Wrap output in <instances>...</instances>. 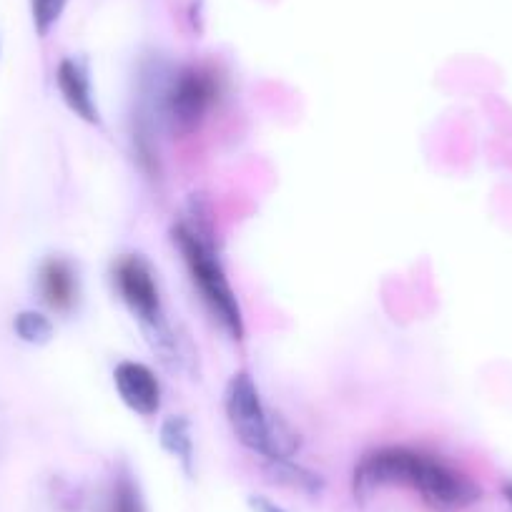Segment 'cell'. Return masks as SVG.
Wrapping results in <instances>:
<instances>
[{"label": "cell", "instance_id": "obj_1", "mask_svg": "<svg viewBox=\"0 0 512 512\" xmlns=\"http://www.w3.org/2000/svg\"><path fill=\"white\" fill-rule=\"evenodd\" d=\"M354 495L367 497L387 485H405L437 512H460L480 502L482 490L470 475L442 457L412 447H379L354 467Z\"/></svg>", "mask_w": 512, "mask_h": 512}, {"label": "cell", "instance_id": "obj_2", "mask_svg": "<svg viewBox=\"0 0 512 512\" xmlns=\"http://www.w3.org/2000/svg\"><path fill=\"white\" fill-rule=\"evenodd\" d=\"M224 410L236 440L264 460L292 457L297 435L267 410L262 392L249 372H236L224 390Z\"/></svg>", "mask_w": 512, "mask_h": 512}, {"label": "cell", "instance_id": "obj_3", "mask_svg": "<svg viewBox=\"0 0 512 512\" xmlns=\"http://www.w3.org/2000/svg\"><path fill=\"white\" fill-rule=\"evenodd\" d=\"M171 236H174V244L179 246L181 256H184L186 269H189L191 279L199 287L206 307L219 319L224 332L231 339H236V342H241L246 332L244 314H241L234 287H231L229 277H226L224 267L219 262V256H216L214 244L206 236V229L199 224H191V221H179L171 229Z\"/></svg>", "mask_w": 512, "mask_h": 512}, {"label": "cell", "instance_id": "obj_4", "mask_svg": "<svg viewBox=\"0 0 512 512\" xmlns=\"http://www.w3.org/2000/svg\"><path fill=\"white\" fill-rule=\"evenodd\" d=\"M113 284L118 289V297L126 304V309L139 319L151 349L161 357V362H179V344H176L174 329L169 327L161 304L159 279L149 259L141 254L121 256L113 267Z\"/></svg>", "mask_w": 512, "mask_h": 512}, {"label": "cell", "instance_id": "obj_5", "mask_svg": "<svg viewBox=\"0 0 512 512\" xmlns=\"http://www.w3.org/2000/svg\"><path fill=\"white\" fill-rule=\"evenodd\" d=\"M219 101V78L204 66H184L164 91V116L176 134H191Z\"/></svg>", "mask_w": 512, "mask_h": 512}, {"label": "cell", "instance_id": "obj_6", "mask_svg": "<svg viewBox=\"0 0 512 512\" xmlns=\"http://www.w3.org/2000/svg\"><path fill=\"white\" fill-rule=\"evenodd\" d=\"M113 387L131 412L141 417H154L161 410V382L154 369L144 362L123 359L113 369Z\"/></svg>", "mask_w": 512, "mask_h": 512}, {"label": "cell", "instance_id": "obj_7", "mask_svg": "<svg viewBox=\"0 0 512 512\" xmlns=\"http://www.w3.org/2000/svg\"><path fill=\"white\" fill-rule=\"evenodd\" d=\"M38 292H41L43 304L53 312H73L78 297H81L78 269L63 256H51L41 264V272H38Z\"/></svg>", "mask_w": 512, "mask_h": 512}, {"label": "cell", "instance_id": "obj_8", "mask_svg": "<svg viewBox=\"0 0 512 512\" xmlns=\"http://www.w3.org/2000/svg\"><path fill=\"white\" fill-rule=\"evenodd\" d=\"M56 83L66 106L76 113L81 121L98 123L101 111H98L96 96H93V83L88 66L78 58H63L56 68Z\"/></svg>", "mask_w": 512, "mask_h": 512}, {"label": "cell", "instance_id": "obj_9", "mask_svg": "<svg viewBox=\"0 0 512 512\" xmlns=\"http://www.w3.org/2000/svg\"><path fill=\"white\" fill-rule=\"evenodd\" d=\"M159 442L169 455H174L184 465L186 472H191V467H194V437H191V425L186 417H166L159 432Z\"/></svg>", "mask_w": 512, "mask_h": 512}, {"label": "cell", "instance_id": "obj_10", "mask_svg": "<svg viewBox=\"0 0 512 512\" xmlns=\"http://www.w3.org/2000/svg\"><path fill=\"white\" fill-rule=\"evenodd\" d=\"M267 472L274 482L279 485L294 487L307 495H319L324 490V480L317 472L307 470V467L297 465L292 457H279V460H267Z\"/></svg>", "mask_w": 512, "mask_h": 512}, {"label": "cell", "instance_id": "obj_11", "mask_svg": "<svg viewBox=\"0 0 512 512\" xmlns=\"http://www.w3.org/2000/svg\"><path fill=\"white\" fill-rule=\"evenodd\" d=\"M13 329H16L18 339H23L26 344H36V347L53 339L51 319L41 312H21L13 322Z\"/></svg>", "mask_w": 512, "mask_h": 512}, {"label": "cell", "instance_id": "obj_12", "mask_svg": "<svg viewBox=\"0 0 512 512\" xmlns=\"http://www.w3.org/2000/svg\"><path fill=\"white\" fill-rule=\"evenodd\" d=\"M68 0H31L33 26L41 38H46L53 31L58 21H61L63 11H66Z\"/></svg>", "mask_w": 512, "mask_h": 512}, {"label": "cell", "instance_id": "obj_13", "mask_svg": "<svg viewBox=\"0 0 512 512\" xmlns=\"http://www.w3.org/2000/svg\"><path fill=\"white\" fill-rule=\"evenodd\" d=\"M113 512H144L139 487L131 480V475L118 477L116 492H113Z\"/></svg>", "mask_w": 512, "mask_h": 512}, {"label": "cell", "instance_id": "obj_14", "mask_svg": "<svg viewBox=\"0 0 512 512\" xmlns=\"http://www.w3.org/2000/svg\"><path fill=\"white\" fill-rule=\"evenodd\" d=\"M249 505L254 512H287L284 507H279L277 502H272L269 497H262V495L249 497Z\"/></svg>", "mask_w": 512, "mask_h": 512}, {"label": "cell", "instance_id": "obj_15", "mask_svg": "<svg viewBox=\"0 0 512 512\" xmlns=\"http://www.w3.org/2000/svg\"><path fill=\"white\" fill-rule=\"evenodd\" d=\"M502 495H505L507 502H510V505H512V482H507V485L502 487Z\"/></svg>", "mask_w": 512, "mask_h": 512}]
</instances>
